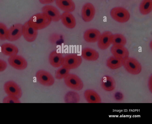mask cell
I'll return each instance as SVG.
<instances>
[{"mask_svg":"<svg viewBox=\"0 0 152 124\" xmlns=\"http://www.w3.org/2000/svg\"><path fill=\"white\" fill-rule=\"evenodd\" d=\"M60 20L62 24L67 28L72 29L76 25L75 18L70 12H64L61 15Z\"/></svg>","mask_w":152,"mask_h":124,"instance_id":"16","label":"cell"},{"mask_svg":"<svg viewBox=\"0 0 152 124\" xmlns=\"http://www.w3.org/2000/svg\"><path fill=\"white\" fill-rule=\"evenodd\" d=\"M23 25L16 23L8 29L7 40L10 41L17 40L22 36Z\"/></svg>","mask_w":152,"mask_h":124,"instance_id":"8","label":"cell"},{"mask_svg":"<svg viewBox=\"0 0 152 124\" xmlns=\"http://www.w3.org/2000/svg\"><path fill=\"white\" fill-rule=\"evenodd\" d=\"M113 34L108 31L104 32L101 34L98 41V46L99 49L104 50L108 48L111 44V39Z\"/></svg>","mask_w":152,"mask_h":124,"instance_id":"14","label":"cell"},{"mask_svg":"<svg viewBox=\"0 0 152 124\" xmlns=\"http://www.w3.org/2000/svg\"><path fill=\"white\" fill-rule=\"evenodd\" d=\"M70 70L62 66L56 72L55 77L57 79H64L69 73Z\"/></svg>","mask_w":152,"mask_h":124,"instance_id":"26","label":"cell"},{"mask_svg":"<svg viewBox=\"0 0 152 124\" xmlns=\"http://www.w3.org/2000/svg\"><path fill=\"white\" fill-rule=\"evenodd\" d=\"M57 7L64 12H72L75 9V4L72 0H55Z\"/></svg>","mask_w":152,"mask_h":124,"instance_id":"17","label":"cell"},{"mask_svg":"<svg viewBox=\"0 0 152 124\" xmlns=\"http://www.w3.org/2000/svg\"><path fill=\"white\" fill-rule=\"evenodd\" d=\"M38 33V30L31 26L28 21L23 25L22 35L27 41L29 42L34 41L37 38Z\"/></svg>","mask_w":152,"mask_h":124,"instance_id":"10","label":"cell"},{"mask_svg":"<svg viewBox=\"0 0 152 124\" xmlns=\"http://www.w3.org/2000/svg\"><path fill=\"white\" fill-rule=\"evenodd\" d=\"M64 79L66 85L72 89L80 91L83 88V83L82 81L75 74L69 73Z\"/></svg>","mask_w":152,"mask_h":124,"instance_id":"5","label":"cell"},{"mask_svg":"<svg viewBox=\"0 0 152 124\" xmlns=\"http://www.w3.org/2000/svg\"><path fill=\"white\" fill-rule=\"evenodd\" d=\"M36 77L37 81L43 86H50L54 83L55 80L53 75L49 72L44 70L38 71L36 74Z\"/></svg>","mask_w":152,"mask_h":124,"instance_id":"6","label":"cell"},{"mask_svg":"<svg viewBox=\"0 0 152 124\" xmlns=\"http://www.w3.org/2000/svg\"><path fill=\"white\" fill-rule=\"evenodd\" d=\"M51 21L50 18L42 12L33 15L28 21L31 26L38 30L48 26Z\"/></svg>","mask_w":152,"mask_h":124,"instance_id":"1","label":"cell"},{"mask_svg":"<svg viewBox=\"0 0 152 124\" xmlns=\"http://www.w3.org/2000/svg\"><path fill=\"white\" fill-rule=\"evenodd\" d=\"M123 97V95L120 93H118L115 94V97L116 100L118 101L121 100L122 99Z\"/></svg>","mask_w":152,"mask_h":124,"instance_id":"31","label":"cell"},{"mask_svg":"<svg viewBox=\"0 0 152 124\" xmlns=\"http://www.w3.org/2000/svg\"><path fill=\"white\" fill-rule=\"evenodd\" d=\"M7 67V64L4 61L0 59V72L5 70Z\"/></svg>","mask_w":152,"mask_h":124,"instance_id":"29","label":"cell"},{"mask_svg":"<svg viewBox=\"0 0 152 124\" xmlns=\"http://www.w3.org/2000/svg\"><path fill=\"white\" fill-rule=\"evenodd\" d=\"M64 57L60 53L53 51L49 55V61L53 67L58 68L62 66Z\"/></svg>","mask_w":152,"mask_h":124,"instance_id":"18","label":"cell"},{"mask_svg":"<svg viewBox=\"0 0 152 124\" xmlns=\"http://www.w3.org/2000/svg\"><path fill=\"white\" fill-rule=\"evenodd\" d=\"M110 15L113 20L120 23L126 22L130 18V14L129 11L122 7L113 8L110 11Z\"/></svg>","mask_w":152,"mask_h":124,"instance_id":"4","label":"cell"},{"mask_svg":"<svg viewBox=\"0 0 152 124\" xmlns=\"http://www.w3.org/2000/svg\"><path fill=\"white\" fill-rule=\"evenodd\" d=\"M42 11L51 19V21L57 22L60 20L61 14L58 10L55 7L50 5L43 6Z\"/></svg>","mask_w":152,"mask_h":124,"instance_id":"11","label":"cell"},{"mask_svg":"<svg viewBox=\"0 0 152 124\" xmlns=\"http://www.w3.org/2000/svg\"><path fill=\"white\" fill-rule=\"evenodd\" d=\"M148 86L149 88V90H151V92L152 91V77L151 76L149 78L148 81Z\"/></svg>","mask_w":152,"mask_h":124,"instance_id":"32","label":"cell"},{"mask_svg":"<svg viewBox=\"0 0 152 124\" xmlns=\"http://www.w3.org/2000/svg\"><path fill=\"white\" fill-rule=\"evenodd\" d=\"M1 51L4 55L10 57L17 54L18 49L14 44L10 43H5L1 46Z\"/></svg>","mask_w":152,"mask_h":124,"instance_id":"22","label":"cell"},{"mask_svg":"<svg viewBox=\"0 0 152 124\" xmlns=\"http://www.w3.org/2000/svg\"><path fill=\"white\" fill-rule=\"evenodd\" d=\"M8 29L3 23L0 22V40L4 41L7 40Z\"/></svg>","mask_w":152,"mask_h":124,"instance_id":"27","label":"cell"},{"mask_svg":"<svg viewBox=\"0 0 152 124\" xmlns=\"http://www.w3.org/2000/svg\"><path fill=\"white\" fill-rule=\"evenodd\" d=\"M4 103H19L20 101L19 99L14 96L7 95L3 99Z\"/></svg>","mask_w":152,"mask_h":124,"instance_id":"28","label":"cell"},{"mask_svg":"<svg viewBox=\"0 0 152 124\" xmlns=\"http://www.w3.org/2000/svg\"><path fill=\"white\" fill-rule=\"evenodd\" d=\"M111 44L113 45L124 46L126 43L125 37L121 34H115L112 35L111 39Z\"/></svg>","mask_w":152,"mask_h":124,"instance_id":"25","label":"cell"},{"mask_svg":"<svg viewBox=\"0 0 152 124\" xmlns=\"http://www.w3.org/2000/svg\"><path fill=\"white\" fill-rule=\"evenodd\" d=\"M95 9L91 3H87L83 6L81 11L82 17L86 22L91 21L94 18L95 15Z\"/></svg>","mask_w":152,"mask_h":124,"instance_id":"12","label":"cell"},{"mask_svg":"<svg viewBox=\"0 0 152 124\" xmlns=\"http://www.w3.org/2000/svg\"><path fill=\"white\" fill-rule=\"evenodd\" d=\"M106 64L109 68L112 70H115L120 68L123 66V60L112 56L107 59Z\"/></svg>","mask_w":152,"mask_h":124,"instance_id":"23","label":"cell"},{"mask_svg":"<svg viewBox=\"0 0 152 124\" xmlns=\"http://www.w3.org/2000/svg\"><path fill=\"white\" fill-rule=\"evenodd\" d=\"M123 66L128 73L133 75L139 74L142 70V66L137 60L129 57L123 60Z\"/></svg>","mask_w":152,"mask_h":124,"instance_id":"2","label":"cell"},{"mask_svg":"<svg viewBox=\"0 0 152 124\" xmlns=\"http://www.w3.org/2000/svg\"><path fill=\"white\" fill-rule=\"evenodd\" d=\"M55 0H39L40 2L43 4H48L53 2Z\"/></svg>","mask_w":152,"mask_h":124,"instance_id":"30","label":"cell"},{"mask_svg":"<svg viewBox=\"0 0 152 124\" xmlns=\"http://www.w3.org/2000/svg\"><path fill=\"white\" fill-rule=\"evenodd\" d=\"M81 55L84 59L88 61H95L99 57V53L97 51L88 47L84 48L82 50Z\"/></svg>","mask_w":152,"mask_h":124,"instance_id":"19","label":"cell"},{"mask_svg":"<svg viewBox=\"0 0 152 124\" xmlns=\"http://www.w3.org/2000/svg\"><path fill=\"white\" fill-rule=\"evenodd\" d=\"M84 96L86 101L89 103H98L102 102L99 95L95 91L87 89L84 93Z\"/></svg>","mask_w":152,"mask_h":124,"instance_id":"21","label":"cell"},{"mask_svg":"<svg viewBox=\"0 0 152 124\" xmlns=\"http://www.w3.org/2000/svg\"><path fill=\"white\" fill-rule=\"evenodd\" d=\"M82 61L81 56L76 54H70L64 57L62 66L70 70L75 69L80 66Z\"/></svg>","mask_w":152,"mask_h":124,"instance_id":"3","label":"cell"},{"mask_svg":"<svg viewBox=\"0 0 152 124\" xmlns=\"http://www.w3.org/2000/svg\"><path fill=\"white\" fill-rule=\"evenodd\" d=\"M101 86L104 90L111 91L115 89L116 83L113 78L106 75L104 76L101 80Z\"/></svg>","mask_w":152,"mask_h":124,"instance_id":"20","label":"cell"},{"mask_svg":"<svg viewBox=\"0 0 152 124\" xmlns=\"http://www.w3.org/2000/svg\"><path fill=\"white\" fill-rule=\"evenodd\" d=\"M110 51L113 56L122 60L129 57V51L124 46L113 45Z\"/></svg>","mask_w":152,"mask_h":124,"instance_id":"13","label":"cell"},{"mask_svg":"<svg viewBox=\"0 0 152 124\" xmlns=\"http://www.w3.org/2000/svg\"><path fill=\"white\" fill-rule=\"evenodd\" d=\"M139 10L143 15H147L152 10V0H143L141 2Z\"/></svg>","mask_w":152,"mask_h":124,"instance_id":"24","label":"cell"},{"mask_svg":"<svg viewBox=\"0 0 152 124\" xmlns=\"http://www.w3.org/2000/svg\"><path fill=\"white\" fill-rule=\"evenodd\" d=\"M101 34L100 31L97 29H89L85 32L83 38L84 40L87 42L94 43L98 42Z\"/></svg>","mask_w":152,"mask_h":124,"instance_id":"15","label":"cell"},{"mask_svg":"<svg viewBox=\"0 0 152 124\" xmlns=\"http://www.w3.org/2000/svg\"><path fill=\"white\" fill-rule=\"evenodd\" d=\"M8 61L9 65L16 70H23L27 66L28 63L26 59L17 54L10 57Z\"/></svg>","mask_w":152,"mask_h":124,"instance_id":"9","label":"cell"},{"mask_svg":"<svg viewBox=\"0 0 152 124\" xmlns=\"http://www.w3.org/2000/svg\"><path fill=\"white\" fill-rule=\"evenodd\" d=\"M4 90L7 95L19 99L22 95V91L19 86L15 82L10 80L6 82L4 86Z\"/></svg>","mask_w":152,"mask_h":124,"instance_id":"7","label":"cell"}]
</instances>
